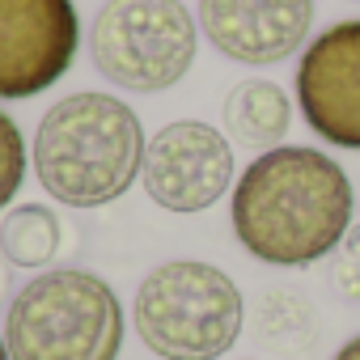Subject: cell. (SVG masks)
I'll return each instance as SVG.
<instances>
[{
	"label": "cell",
	"mask_w": 360,
	"mask_h": 360,
	"mask_svg": "<svg viewBox=\"0 0 360 360\" xmlns=\"http://www.w3.org/2000/svg\"><path fill=\"white\" fill-rule=\"evenodd\" d=\"M26 157H30V148H26L18 119L9 110H0V212L18 200V191L26 183Z\"/></svg>",
	"instance_id": "7c38bea8"
},
{
	"label": "cell",
	"mask_w": 360,
	"mask_h": 360,
	"mask_svg": "<svg viewBox=\"0 0 360 360\" xmlns=\"http://www.w3.org/2000/svg\"><path fill=\"white\" fill-rule=\"evenodd\" d=\"M221 119H225V131L233 144L267 153V148L284 144V136L292 127V102L276 81H242L229 89Z\"/></svg>",
	"instance_id": "30bf717a"
},
{
	"label": "cell",
	"mask_w": 360,
	"mask_h": 360,
	"mask_svg": "<svg viewBox=\"0 0 360 360\" xmlns=\"http://www.w3.org/2000/svg\"><path fill=\"white\" fill-rule=\"evenodd\" d=\"M13 360H119L123 305L119 292L81 267L34 276L5 314Z\"/></svg>",
	"instance_id": "3957f363"
},
{
	"label": "cell",
	"mask_w": 360,
	"mask_h": 360,
	"mask_svg": "<svg viewBox=\"0 0 360 360\" xmlns=\"http://www.w3.org/2000/svg\"><path fill=\"white\" fill-rule=\"evenodd\" d=\"M140 183L165 212H204L238 183L233 140L212 123L178 119L148 140Z\"/></svg>",
	"instance_id": "8992f818"
},
{
	"label": "cell",
	"mask_w": 360,
	"mask_h": 360,
	"mask_svg": "<svg viewBox=\"0 0 360 360\" xmlns=\"http://www.w3.org/2000/svg\"><path fill=\"white\" fill-rule=\"evenodd\" d=\"M335 284L347 301H360V229L339 242V263H335Z\"/></svg>",
	"instance_id": "4fadbf2b"
},
{
	"label": "cell",
	"mask_w": 360,
	"mask_h": 360,
	"mask_svg": "<svg viewBox=\"0 0 360 360\" xmlns=\"http://www.w3.org/2000/svg\"><path fill=\"white\" fill-rule=\"evenodd\" d=\"M297 110L314 136L360 153V18L326 26L297 64Z\"/></svg>",
	"instance_id": "ba28073f"
},
{
	"label": "cell",
	"mask_w": 360,
	"mask_h": 360,
	"mask_svg": "<svg viewBox=\"0 0 360 360\" xmlns=\"http://www.w3.org/2000/svg\"><path fill=\"white\" fill-rule=\"evenodd\" d=\"M81 22L72 0H0V102L51 89L77 60Z\"/></svg>",
	"instance_id": "52a82bcc"
},
{
	"label": "cell",
	"mask_w": 360,
	"mask_h": 360,
	"mask_svg": "<svg viewBox=\"0 0 360 360\" xmlns=\"http://www.w3.org/2000/svg\"><path fill=\"white\" fill-rule=\"evenodd\" d=\"M200 26L183 0H106L89 26L94 68L131 94L174 89L195 64Z\"/></svg>",
	"instance_id": "5b68a950"
},
{
	"label": "cell",
	"mask_w": 360,
	"mask_h": 360,
	"mask_svg": "<svg viewBox=\"0 0 360 360\" xmlns=\"http://www.w3.org/2000/svg\"><path fill=\"white\" fill-rule=\"evenodd\" d=\"M136 335L161 360H221L242 335L238 284L200 259L153 267L136 288Z\"/></svg>",
	"instance_id": "277c9868"
},
{
	"label": "cell",
	"mask_w": 360,
	"mask_h": 360,
	"mask_svg": "<svg viewBox=\"0 0 360 360\" xmlns=\"http://www.w3.org/2000/svg\"><path fill=\"white\" fill-rule=\"evenodd\" d=\"M0 250L13 267H47L60 250V217L43 204H18L0 221Z\"/></svg>",
	"instance_id": "8fae6325"
},
{
	"label": "cell",
	"mask_w": 360,
	"mask_h": 360,
	"mask_svg": "<svg viewBox=\"0 0 360 360\" xmlns=\"http://www.w3.org/2000/svg\"><path fill=\"white\" fill-rule=\"evenodd\" d=\"M5 284H9V271H5V263H0V292H5Z\"/></svg>",
	"instance_id": "2e32d148"
},
{
	"label": "cell",
	"mask_w": 360,
	"mask_h": 360,
	"mask_svg": "<svg viewBox=\"0 0 360 360\" xmlns=\"http://www.w3.org/2000/svg\"><path fill=\"white\" fill-rule=\"evenodd\" d=\"M0 360H13V356H9V343H5V335H0Z\"/></svg>",
	"instance_id": "9a60e30c"
},
{
	"label": "cell",
	"mask_w": 360,
	"mask_h": 360,
	"mask_svg": "<svg viewBox=\"0 0 360 360\" xmlns=\"http://www.w3.org/2000/svg\"><path fill=\"white\" fill-rule=\"evenodd\" d=\"M335 360H360V335H356V339H347V343L335 352Z\"/></svg>",
	"instance_id": "5bb4252c"
},
{
	"label": "cell",
	"mask_w": 360,
	"mask_h": 360,
	"mask_svg": "<svg viewBox=\"0 0 360 360\" xmlns=\"http://www.w3.org/2000/svg\"><path fill=\"white\" fill-rule=\"evenodd\" d=\"M140 115L115 94H68L34 131L30 161L43 191L68 208H102L131 191L144 169Z\"/></svg>",
	"instance_id": "7a4b0ae2"
},
{
	"label": "cell",
	"mask_w": 360,
	"mask_h": 360,
	"mask_svg": "<svg viewBox=\"0 0 360 360\" xmlns=\"http://www.w3.org/2000/svg\"><path fill=\"white\" fill-rule=\"evenodd\" d=\"M356 195L335 157L309 144L259 153L233 183L229 221L246 255L267 267H309L352 233Z\"/></svg>",
	"instance_id": "6da1fadb"
},
{
	"label": "cell",
	"mask_w": 360,
	"mask_h": 360,
	"mask_svg": "<svg viewBox=\"0 0 360 360\" xmlns=\"http://www.w3.org/2000/svg\"><path fill=\"white\" fill-rule=\"evenodd\" d=\"M314 0H200V30L238 64H280L305 47Z\"/></svg>",
	"instance_id": "9c48e42d"
}]
</instances>
